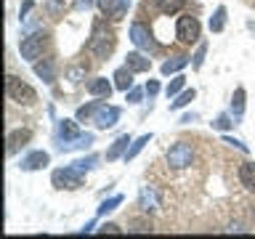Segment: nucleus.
Masks as SVG:
<instances>
[{
  "label": "nucleus",
  "instance_id": "f257e3e1",
  "mask_svg": "<svg viewBox=\"0 0 255 239\" xmlns=\"http://www.w3.org/2000/svg\"><path fill=\"white\" fill-rule=\"evenodd\" d=\"M115 45H117V35H115V29L109 27V19L107 16L96 19L93 27H91V40H88V51L93 53V59L107 61L112 56V51H115Z\"/></svg>",
  "mask_w": 255,
  "mask_h": 239
},
{
  "label": "nucleus",
  "instance_id": "f03ea898",
  "mask_svg": "<svg viewBox=\"0 0 255 239\" xmlns=\"http://www.w3.org/2000/svg\"><path fill=\"white\" fill-rule=\"evenodd\" d=\"M5 93H8V99H11L13 104H19V107H35V104H37L35 88L27 85L21 77H16V75H8V80H5Z\"/></svg>",
  "mask_w": 255,
  "mask_h": 239
},
{
  "label": "nucleus",
  "instance_id": "7ed1b4c3",
  "mask_svg": "<svg viewBox=\"0 0 255 239\" xmlns=\"http://www.w3.org/2000/svg\"><path fill=\"white\" fill-rule=\"evenodd\" d=\"M83 183H85V175H83V170H77L75 165L59 167V170L51 173V186L59 189V191H64V189L77 191V189H83Z\"/></svg>",
  "mask_w": 255,
  "mask_h": 239
},
{
  "label": "nucleus",
  "instance_id": "20e7f679",
  "mask_svg": "<svg viewBox=\"0 0 255 239\" xmlns=\"http://www.w3.org/2000/svg\"><path fill=\"white\" fill-rule=\"evenodd\" d=\"M175 37H178V43H183V45L199 43V37H202V24H199L197 16H191V13L178 16V21H175Z\"/></svg>",
  "mask_w": 255,
  "mask_h": 239
},
{
  "label": "nucleus",
  "instance_id": "39448f33",
  "mask_svg": "<svg viewBox=\"0 0 255 239\" xmlns=\"http://www.w3.org/2000/svg\"><path fill=\"white\" fill-rule=\"evenodd\" d=\"M165 162L170 170H186V167L194 165V146L186 141H178V143H173L170 149H167V154H165Z\"/></svg>",
  "mask_w": 255,
  "mask_h": 239
},
{
  "label": "nucleus",
  "instance_id": "423d86ee",
  "mask_svg": "<svg viewBox=\"0 0 255 239\" xmlns=\"http://www.w3.org/2000/svg\"><path fill=\"white\" fill-rule=\"evenodd\" d=\"M48 43V35L43 29H35V32H27L24 40L19 43V53L24 61H37L40 56H43V48Z\"/></svg>",
  "mask_w": 255,
  "mask_h": 239
},
{
  "label": "nucleus",
  "instance_id": "0eeeda50",
  "mask_svg": "<svg viewBox=\"0 0 255 239\" xmlns=\"http://www.w3.org/2000/svg\"><path fill=\"white\" fill-rule=\"evenodd\" d=\"M128 35H130V43L138 48V51H143V53H157L159 51V45H157V40H154V35H151L146 21H133Z\"/></svg>",
  "mask_w": 255,
  "mask_h": 239
},
{
  "label": "nucleus",
  "instance_id": "6e6552de",
  "mask_svg": "<svg viewBox=\"0 0 255 239\" xmlns=\"http://www.w3.org/2000/svg\"><path fill=\"white\" fill-rule=\"evenodd\" d=\"M96 5H99V11L109 21H120V19H125L128 8H130V0H96Z\"/></svg>",
  "mask_w": 255,
  "mask_h": 239
},
{
  "label": "nucleus",
  "instance_id": "1a4fd4ad",
  "mask_svg": "<svg viewBox=\"0 0 255 239\" xmlns=\"http://www.w3.org/2000/svg\"><path fill=\"white\" fill-rule=\"evenodd\" d=\"M138 207L141 213H157L159 207H162V199H159V191L151 186V183H146V186L138 189Z\"/></svg>",
  "mask_w": 255,
  "mask_h": 239
},
{
  "label": "nucleus",
  "instance_id": "9d476101",
  "mask_svg": "<svg viewBox=\"0 0 255 239\" xmlns=\"http://www.w3.org/2000/svg\"><path fill=\"white\" fill-rule=\"evenodd\" d=\"M120 115H123V109H120V107H107V104H101V109L96 112V117H93V125L99 127V130L115 127L120 122Z\"/></svg>",
  "mask_w": 255,
  "mask_h": 239
},
{
  "label": "nucleus",
  "instance_id": "9b49d317",
  "mask_svg": "<svg viewBox=\"0 0 255 239\" xmlns=\"http://www.w3.org/2000/svg\"><path fill=\"white\" fill-rule=\"evenodd\" d=\"M77 122L80 120L75 117V120H59V122H56V146H61V143H69V141H75L77 135H80V127H77Z\"/></svg>",
  "mask_w": 255,
  "mask_h": 239
},
{
  "label": "nucleus",
  "instance_id": "f8f14e48",
  "mask_svg": "<svg viewBox=\"0 0 255 239\" xmlns=\"http://www.w3.org/2000/svg\"><path fill=\"white\" fill-rule=\"evenodd\" d=\"M51 165V154L48 151H43V149H37V151H29L27 157H21V162H19V167L24 173H32V170H43V167H48Z\"/></svg>",
  "mask_w": 255,
  "mask_h": 239
},
{
  "label": "nucleus",
  "instance_id": "ddd939ff",
  "mask_svg": "<svg viewBox=\"0 0 255 239\" xmlns=\"http://www.w3.org/2000/svg\"><path fill=\"white\" fill-rule=\"evenodd\" d=\"M29 141H32V130H29V127H16V130H11V133H8V138H5L8 154H16V151L24 149Z\"/></svg>",
  "mask_w": 255,
  "mask_h": 239
},
{
  "label": "nucleus",
  "instance_id": "4468645a",
  "mask_svg": "<svg viewBox=\"0 0 255 239\" xmlns=\"http://www.w3.org/2000/svg\"><path fill=\"white\" fill-rule=\"evenodd\" d=\"M85 91L91 93L93 99H109L112 91H115V83H109L107 77H93V80H88Z\"/></svg>",
  "mask_w": 255,
  "mask_h": 239
},
{
  "label": "nucleus",
  "instance_id": "2eb2a0df",
  "mask_svg": "<svg viewBox=\"0 0 255 239\" xmlns=\"http://www.w3.org/2000/svg\"><path fill=\"white\" fill-rule=\"evenodd\" d=\"M130 143H133V138L128 133H123L120 135V138H115V143H112V146L107 149V162H115V159H120V157H125V151L130 149Z\"/></svg>",
  "mask_w": 255,
  "mask_h": 239
},
{
  "label": "nucleus",
  "instance_id": "dca6fc26",
  "mask_svg": "<svg viewBox=\"0 0 255 239\" xmlns=\"http://www.w3.org/2000/svg\"><path fill=\"white\" fill-rule=\"evenodd\" d=\"M125 67H130L135 75H141V72H149L151 69V59H149V53L133 51V53L125 56Z\"/></svg>",
  "mask_w": 255,
  "mask_h": 239
},
{
  "label": "nucleus",
  "instance_id": "f3484780",
  "mask_svg": "<svg viewBox=\"0 0 255 239\" xmlns=\"http://www.w3.org/2000/svg\"><path fill=\"white\" fill-rule=\"evenodd\" d=\"M146 5L157 8L162 16H175V13H181L183 8H186V0H149Z\"/></svg>",
  "mask_w": 255,
  "mask_h": 239
},
{
  "label": "nucleus",
  "instance_id": "a211bd4d",
  "mask_svg": "<svg viewBox=\"0 0 255 239\" xmlns=\"http://www.w3.org/2000/svg\"><path fill=\"white\" fill-rule=\"evenodd\" d=\"M189 61H191V59H189L186 53H175V56H170V59H165V61H162V67H159V72H162L165 77L178 75V72H181L183 67H186Z\"/></svg>",
  "mask_w": 255,
  "mask_h": 239
},
{
  "label": "nucleus",
  "instance_id": "6ab92c4d",
  "mask_svg": "<svg viewBox=\"0 0 255 239\" xmlns=\"http://www.w3.org/2000/svg\"><path fill=\"white\" fill-rule=\"evenodd\" d=\"M35 75L43 80L45 85H53L56 83V61L53 59H43V61H35Z\"/></svg>",
  "mask_w": 255,
  "mask_h": 239
},
{
  "label": "nucleus",
  "instance_id": "aec40b11",
  "mask_svg": "<svg viewBox=\"0 0 255 239\" xmlns=\"http://www.w3.org/2000/svg\"><path fill=\"white\" fill-rule=\"evenodd\" d=\"M237 178H239V183H242L247 191H253V194H255V162H242V165H239Z\"/></svg>",
  "mask_w": 255,
  "mask_h": 239
},
{
  "label": "nucleus",
  "instance_id": "412c9836",
  "mask_svg": "<svg viewBox=\"0 0 255 239\" xmlns=\"http://www.w3.org/2000/svg\"><path fill=\"white\" fill-rule=\"evenodd\" d=\"M133 75H135V72H133L130 67H120L115 75H112L117 91H130V88H133Z\"/></svg>",
  "mask_w": 255,
  "mask_h": 239
},
{
  "label": "nucleus",
  "instance_id": "4be33fe9",
  "mask_svg": "<svg viewBox=\"0 0 255 239\" xmlns=\"http://www.w3.org/2000/svg\"><path fill=\"white\" fill-rule=\"evenodd\" d=\"M93 138H96L93 133H80V135H77L75 141H69V143H61V146H59V151H75V149H88V146H91V143H93Z\"/></svg>",
  "mask_w": 255,
  "mask_h": 239
},
{
  "label": "nucleus",
  "instance_id": "5701e85b",
  "mask_svg": "<svg viewBox=\"0 0 255 239\" xmlns=\"http://www.w3.org/2000/svg\"><path fill=\"white\" fill-rule=\"evenodd\" d=\"M194 96H197L194 88H183V91L170 101V109H173V112H178V109H183V107H189V104L194 101Z\"/></svg>",
  "mask_w": 255,
  "mask_h": 239
},
{
  "label": "nucleus",
  "instance_id": "b1692460",
  "mask_svg": "<svg viewBox=\"0 0 255 239\" xmlns=\"http://www.w3.org/2000/svg\"><path fill=\"white\" fill-rule=\"evenodd\" d=\"M149 141H151V133H143L141 138H135V141L130 143V149L125 151V157H123V159H125V162H130V159H135V157H138L141 151H143V146H146Z\"/></svg>",
  "mask_w": 255,
  "mask_h": 239
},
{
  "label": "nucleus",
  "instance_id": "393cba45",
  "mask_svg": "<svg viewBox=\"0 0 255 239\" xmlns=\"http://www.w3.org/2000/svg\"><path fill=\"white\" fill-rule=\"evenodd\" d=\"M245 99H247L245 88H237V91H234V96H231V115H234L237 120L245 115Z\"/></svg>",
  "mask_w": 255,
  "mask_h": 239
},
{
  "label": "nucleus",
  "instance_id": "a878e982",
  "mask_svg": "<svg viewBox=\"0 0 255 239\" xmlns=\"http://www.w3.org/2000/svg\"><path fill=\"white\" fill-rule=\"evenodd\" d=\"M223 29H226V8L218 5L215 13L210 16V32H223Z\"/></svg>",
  "mask_w": 255,
  "mask_h": 239
},
{
  "label": "nucleus",
  "instance_id": "bb28decb",
  "mask_svg": "<svg viewBox=\"0 0 255 239\" xmlns=\"http://www.w3.org/2000/svg\"><path fill=\"white\" fill-rule=\"evenodd\" d=\"M101 104H104V101H88L85 107L77 109V120H80V122H88L91 117H96V112L101 109Z\"/></svg>",
  "mask_w": 255,
  "mask_h": 239
},
{
  "label": "nucleus",
  "instance_id": "cd10ccee",
  "mask_svg": "<svg viewBox=\"0 0 255 239\" xmlns=\"http://www.w3.org/2000/svg\"><path fill=\"white\" fill-rule=\"evenodd\" d=\"M183 88H186V77H183V75H175V77L170 80V83H167L165 96H167V99H175V96H178V93L183 91Z\"/></svg>",
  "mask_w": 255,
  "mask_h": 239
},
{
  "label": "nucleus",
  "instance_id": "c85d7f7f",
  "mask_svg": "<svg viewBox=\"0 0 255 239\" xmlns=\"http://www.w3.org/2000/svg\"><path fill=\"white\" fill-rule=\"evenodd\" d=\"M99 162H101V157L99 154H88V157H80V159H75V165L77 170H83V173H88V170H93V167H99Z\"/></svg>",
  "mask_w": 255,
  "mask_h": 239
},
{
  "label": "nucleus",
  "instance_id": "c756f323",
  "mask_svg": "<svg viewBox=\"0 0 255 239\" xmlns=\"http://www.w3.org/2000/svg\"><path fill=\"white\" fill-rule=\"evenodd\" d=\"M64 11H67V0H48L45 3V13L51 19H61Z\"/></svg>",
  "mask_w": 255,
  "mask_h": 239
},
{
  "label": "nucleus",
  "instance_id": "7c9ffc66",
  "mask_svg": "<svg viewBox=\"0 0 255 239\" xmlns=\"http://www.w3.org/2000/svg\"><path fill=\"white\" fill-rule=\"evenodd\" d=\"M120 205H123V194H115V197L104 199V202L99 205V215H109V213H115Z\"/></svg>",
  "mask_w": 255,
  "mask_h": 239
},
{
  "label": "nucleus",
  "instance_id": "2f4dec72",
  "mask_svg": "<svg viewBox=\"0 0 255 239\" xmlns=\"http://www.w3.org/2000/svg\"><path fill=\"white\" fill-rule=\"evenodd\" d=\"M205 56H207V43H199L197 51H194V56H191V67H194V69H202Z\"/></svg>",
  "mask_w": 255,
  "mask_h": 239
},
{
  "label": "nucleus",
  "instance_id": "473e14b6",
  "mask_svg": "<svg viewBox=\"0 0 255 239\" xmlns=\"http://www.w3.org/2000/svg\"><path fill=\"white\" fill-rule=\"evenodd\" d=\"M210 125L213 130H229V127H234V120H231V115H218Z\"/></svg>",
  "mask_w": 255,
  "mask_h": 239
},
{
  "label": "nucleus",
  "instance_id": "72a5a7b5",
  "mask_svg": "<svg viewBox=\"0 0 255 239\" xmlns=\"http://www.w3.org/2000/svg\"><path fill=\"white\" fill-rule=\"evenodd\" d=\"M143 93H146V88H130V91H125V101L128 104H141Z\"/></svg>",
  "mask_w": 255,
  "mask_h": 239
},
{
  "label": "nucleus",
  "instance_id": "f704fd0d",
  "mask_svg": "<svg viewBox=\"0 0 255 239\" xmlns=\"http://www.w3.org/2000/svg\"><path fill=\"white\" fill-rule=\"evenodd\" d=\"M32 8H35V0H24V3H21V8H19V19H21V21L29 19V11H32Z\"/></svg>",
  "mask_w": 255,
  "mask_h": 239
},
{
  "label": "nucleus",
  "instance_id": "c9c22d12",
  "mask_svg": "<svg viewBox=\"0 0 255 239\" xmlns=\"http://www.w3.org/2000/svg\"><path fill=\"white\" fill-rule=\"evenodd\" d=\"M223 143H229V146H234V149H239V151L247 154V143H242L239 138H234V135H223Z\"/></svg>",
  "mask_w": 255,
  "mask_h": 239
},
{
  "label": "nucleus",
  "instance_id": "e433bc0d",
  "mask_svg": "<svg viewBox=\"0 0 255 239\" xmlns=\"http://www.w3.org/2000/svg\"><path fill=\"white\" fill-rule=\"evenodd\" d=\"M85 75V69L83 67H72L69 72H67V77L72 80V83H80V77H83Z\"/></svg>",
  "mask_w": 255,
  "mask_h": 239
},
{
  "label": "nucleus",
  "instance_id": "4c0bfd02",
  "mask_svg": "<svg viewBox=\"0 0 255 239\" xmlns=\"http://www.w3.org/2000/svg\"><path fill=\"white\" fill-rule=\"evenodd\" d=\"M93 3H96V0H75V5H72V8H75V11H91Z\"/></svg>",
  "mask_w": 255,
  "mask_h": 239
},
{
  "label": "nucleus",
  "instance_id": "58836bf2",
  "mask_svg": "<svg viewBox=\"0 0 255 239\" xmlns=\"http://www.w3.org/2000/svg\"><path fill=\"white\" fill-rule=\"evenodd\" d=\"M143 88H146V93H149V99H154V96L159 93V83H157V80H149V83H146V85H143Z\"/></svg>",
  "mask_w": 255,
  "mask_h": 239
},
{
  "label": "nucleus",
  "instance_id": "ea45409f",
  "mask_svg": "<svg viewBox=\"0 0 255 239\" xmlns=\"http://www.w3.org/2000/svg\"><path fill=\"white\" fill-rule=\"evenodd\" d=\"M99 231H101V234H117V231H120V229L115 226V223H104V226H101Z\"/></svg>",
  "mask_w": 255,
  "mask_h": 239
},
{
  "label": "nucleus",
  "instance_id": "a19ab883",
  "mask_svg": "<svg viewBox=\"0 0 255 239\" xmlns=\"http://www.w3.org/2000/svg\"><path fill=\"white\" fill-rule=\"evenodd\" d=\"M194 120H197V115L191 112V115H183V117H181V122H183V125H189V122H194Z\"/></svg>",
  "mask_w": 255,
  "mask_h": 239
},
{
  "label": "nucleus",
  "instance_id": "79ce46f5",
  "mask_svg": "<svg viewBox=\"0 0 255 239\" xmlns=\"http://www.w3.org/2000/svg\"><path fill=\"white\" fill-rule=\"evenodd\" d=\"M93 226H96V221H88L85 226H83V234H88V231H93Z\"/></svg>",
  "mask_w": 255,
  "mask_h": 239
}]
</instances>
